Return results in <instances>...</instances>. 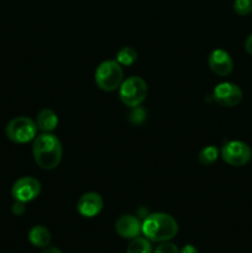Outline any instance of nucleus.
<instances>
[{"label": "nucleus", "instance_id": "6ab92c4d", "mask_svg": "<svg viewBox=\"0 0 252 253\" xmlns=\"http://www.w3.org/2000/svg\"><path fill=\"white\" fill-rule=\"evenodd\" d=\"M153 253H179L178 247L169 241L162 242Z\"/></svg>", "mask_w": 252, "mask_h": 253}, {"label": "nucleus", "instance_id": "9b49d317", "mask_svg": "<svg viewBox=\"0 0 252 253\" xmlns=\"http://www.w3.org/2000/svg\"><path fill=\"white\" fill-rule=\"evenodd\" d=\"M115 230L123 239L132 240L142 232V222L133 215H123L116 220Z\"/></svg>", "mask_w": 252, "mask_h": 253}, {"label": "nucleus", "instance_id": "ddd939ff", "mask_svg": "<svg viewBox=\"0 0 252 253\" xmlns=\"http://www.w3.org/2000/svg\"><path fill=\"white\" fill-rule=\"evenodd\" d=\"M51 232L48 231V229H46L44 226H41V225H36L29 232V241L35 247L46 249L51 244Z\"/></svg>", "mask_w": 252, "mask_h": 253}, {"label": "nucleus", "instance_id": "f8f14e48", "mask_svg": "<svg viewBox=\"0 0 252 253\" xmlns=\"http://www.w3.org/2000/svg\"><path fill=\"white\" fill-rule=\"evenodd\" d=\"M36 125L41 132H52L58 126V116L51 109H42L36 116Z\"/></svg>", "mask_w": 252, "mask_h": 253}, {"label": "nucleus", "instance_id": "9d476101", "mask_svg": "<svg viewBox=\"0 0 252 253\" xmlns=\"http://www.w3.org/2000/svg\"><path fill=\"white\" fill-rule=\"evenodd\" d=\"M210 69L212 73L220 77H226L234 69V61L229 52L222 48H216L210 53L209 59H208Z\"/></svg>", "mask_w": 252, "mask_h": 253}, {"label": "nucleus", "instance_id": "aec40b11", "mask_svg": "<svg viewBox=\"0 0 252 253\" xmlns=\"http://www.w3.org/2000/svg\"><path fill=\"white\" fill-rule=\"evenodd\" d=\"M11 210H12V212H14V215H16V216H20V215L24 214L25 210H26L25 203L16 202V200H15V203H14V205H12Z\"/></svg>", "mask_w": 252, "mask_h": 253}, {"label": "nucleus", "instance_id": "dca6fc26", "mask_svg": "<svg viewBox=\"0 0 252 253\" xmlns=\"http://www.w3.org/2000/svg\"><path fill=\"white\" fill-rule=\"evenodd\" d=\"M217 157H219V150L215 146H207L202 148L198 155V160L203 166H211L212 163L216 162Z\"/></svg>", "mask_w": 252, "mask_h": 253}, {"label": "nucleus", "instance_id": "423d86ee", "mask_svg": "<svg viewBox=\"0 0 252 253\" xmlns=\"http://www.w3.org/2000/svg\"><path fill=\"white\" fill-rule=\"evenodd\" d=\"M220 156L224 160V162L229 166L242 167L251 161L252 150L247 143L239 140H232L222 146Z\"/></svg>", "mask_w": 252, "mask_h": 253}, {"label": "nucleus", "instance_id": "4be33fe9", "mask_svg": "<svg viewBox=\"0 0 252 253\" xmlns=\"http://www.w3.org/2000/svg\"><path fill=\"white\" fill-rule=\"evenodd\" d=\"M179 253H198L197 249H195L193 245H187V246H184L182 249V251H180Z\"/></svg>", "mask_w": 252, "mask_h": 253}, {"label": "nucleus", "instance_id": "5701e85b", "mask_svg": "<svg viewBox=\"0 0 252 253\" xmlns=\"http://www.w3.org/2000/svg\"><path fill=\"white\" fill-rule=\"evenodd\" d=\"M42 253H63V252H62L59 249H57V247H46V250H44Z\"/></svg>", "mask_w": 252, "mask_h": 253}, {"label": "nucleus", "instance_id": "39448f33", "mask_svg": "<svg viewBox=\"0 0 252 253\" xmlns=\"http://www.w3.org/2000/svg\"><path fill=\"white\" fill-rule=\"evenodd\" d=\"M36 121L27 116H17L9 121L5 127V135L14 143H27L37 136Z\"/></svg>", "mask_w": 252, "mask_h": 253}, {"label": "nucleus", "instance_id": "0eeeda50", "mask_svg": "<svg viewBox=\"0 0 252 253\" xmlns=\"http://www.w3.org/2000/svg\"><path fill=\"white\" fill-rule=\"evenodd\" d=\"M41 193V183L35 177H21L14 183L11 195L14 200L21 203H30L36 199Z\"/></svg>", "mask_w": 252, "mask_h": 253}, {"label": "nucleus", "instance_id": "4468645a", "mask_svg": "<svg viewBox=\"0 0 252 253\" xmlns=\"http://www.w3.org/2000/svg\"><path fill=\"white\" fill-rule=\"evenodd\" d=\"M126 253H152L150 240H147L146 237H135L128 244Z\"/></svg>", "mask_w": 252, "mask_h": 253}, {"label": "nucleus", "instance_id": "f03ea898", "mask_svg": "<svg viewBox=\"0 0 252 253\" xmlns=\"http://www.w3.org/2000/svg\"><path fill=\"white\" fill-rule=\"evenodd\" d=\"M142 234L150 241L166 242L178 234V222L166 212H153L142 222Z\"/></svg>", "mask_w": 252, "mask_h": 253}, {"label": "nucleus", "instance_id": "f3484780", "mask_svg": "<svg viewBox=\"0 0 252 253\" xmlns=\"http://www.w3.org/2000/svg\"><path fill=\"white\" fill-rule=\"evenodd\" d=\"M234 10L240 16H246L252 12V0H235Z\"/></svg>", "mask_w": 252, "mask_h": 253}, {"label": "nucleus", "instance_id": "7ed1b4c3", "mask_svg": "<svg viewBox=\"0 0 252 253\" xmlns=\"http://www.w3.org/2000/svg\"><path fill=\"white\" fill-rule=\"evenodd\" d=\"M96 85L99 89L104 91H115L120 88L121 83L124 82V69L123 66L116 62V59H108L101 62L95 71Z\"/></svg>", "mask_w": 252, "mask_h": 253}, {"label": "nucleus", "instance_id": "412c9836", "mask_svg": "<svg viewBox=\"0 0 252 253\" xmlns=\"http://www.w3.org/2000/svg\"><path fill=\"white\" fill-rule=\"evenodd\" d=\"M245 49H246L247 53L252 56V34L250 35L246 39V41H245Z\"/></svg>", "mask_w": 252, "mask_h": 253}, {"label": "nucleus", "instance_id": "20e7f679", "mask_svg": "<svg viewBox=\"0 0 252 253\" xmlns=\"http://www.w3.org/2000/svg\"><path fill=\"white\" fill-rule=\"evenodd\" d=\"M148 86L143 78L138 76H131L124 79L119 88V96L121 101L128 108H137L142 105L147 98Z\"/></svg>", "mask_w": 252, "mask_h": 253}, {"label": "nucleus", "instance_id": "1a4fd4ad", "mask_svg": "<svg viewBox=\"0 0 252 253\" xmlns=\"http://www.w3.org/2000/svg\"><path fill=\"white\" fill-rule=\"evenodd\" d=\"M104 208V200L99 193L88 192L79 198L77 210L83 217H95Z\"/></svg>", "mask_w": 252, "mask_h": 253}, {"label": "nucleus", "instance_id": "6e6552de", "mask_svg": "<svg viewBox=\"0 0 252 253\" xmlns=\"http://www.w3.org/2000/svg\"><path fill=\"white\" fill-rule=\"evenodd\" d=\"M212 99L215 103L224 108H232L242 100V90L237 84L231 82L219 83L212 90Z\"/></svg>", "mask_w": 252, "mask_h": 253}, {"label": "nucleus", "instance_id": "f257e3e1", "mask_svg": "<svg viewBox=\"0 0 252 253\" xmlns=\"http://www.w3.org/2000/svg\"><path fill=\"white\" fill-rule=\"evenodd\" d=\"M32 156L40 168L54 169L59 166L63 148L59 138L52 132H42L35 137L32 143Z\"/></svg>", "mask_w": 252, "mask_h": 253}, {"label": "nucleus", "instance_id": "2eb2a0df", "mask_svg": "<svg viewBox=\"0 0 252 253\" xmlns=\"http://www.w3.org/2000/svg\"><path fill=\"white\" fill-rule=\"evenodd\" d=\"M137 51H136L133 47L126 46L123 47L120 51L116 54V62H118L120 66H131V64L135 63L137 61Z\"/></svg>", "mask_w": 252, "mask_h": 253}, {"label": "nucleus", "instance_id": "a211bd4d", "mask_svg": "<svg viewBox=\"0 0 252 253\" xmlns=\"http://www.w3.org/2000/svg\"><path fill=\"white\" fill-rule=\"evenodd\" d=\"M146 119V113L142 108L137 106V108H132V111L130 114V121L135 125L143 123Z\"/></svg>", "mask_w": 252, "mask_h": 253}]
</instances>
